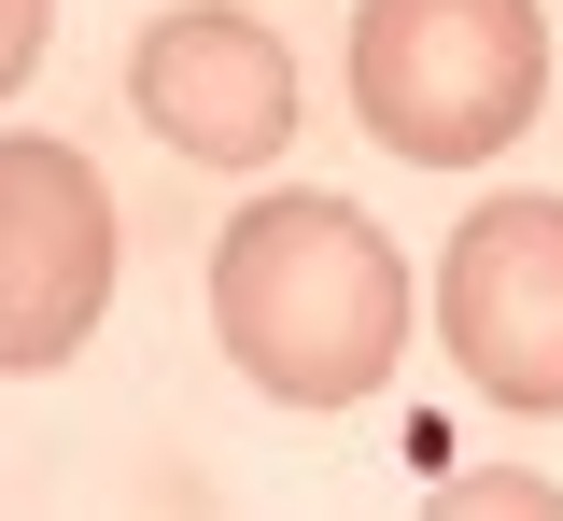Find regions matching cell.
I'll list each match as a JSON object with an SVG mask.
<instances>
[{"mask_svg": "<svg viewBox=\"0 0 563 521\" xmlns=\"http://www.w3.org/2000/svg\"><path fill=\"white\" fill-rule=\"evenodd\" d=\"M352 113L409 169H479L550 113L536 0H352Z\"/></svg>", "mask_w": 563, "mask_h": 521, "instance_id": "obj_2", "label": "cell"}, {"mask_svg": "<svg viewBox=\"0 0 563 521\" xmlns=\"http://www.w3.org/2000/svg\"><path fill=\"white\" fill-rule=\"evenodd\" d=\"M128 113L169 155H198V169H268L296 142V57H282L268 14L184 0V14H155L128 43Z\"/></svg>", "mask_w": 563, "mask_h": 521, "instance_id": "obj_5", "label": "cell"}, {"mask_svg": "<svg viewBox=\"0 0 563 521\" xmlns=\"http://www.w3.org/2000/svg\"><path fill=\"white\" fill-rule=\"evenodd\" d=\"M437 508L451 521H563V494L536 465H493V479H437Z\"/></svg>", "mask_w": 563, "mask_h": 521, "instance_id": "obj_6", "label": "cell"}, {"mask_svg": "<svg viewBox=\"0 0 563 521\" xmlns=\"http://www.w3.org/2000/svg\"><path fill=\"white\" fill-rule=\"evenodd\" d=\"M43 43H57V0H0V113L29 99V71H43Z\"/></svg>", "mask_w": 563, "mask_h": 521, "instance_id": "obj_7", "label": "cell"}, {"mask_svg": "<svg viewBox=\"0 0 563 521\" xmlns=\"http://www.w3.org/2000/svg\"><path fill=\"white\" fill-rule=\"evenodd\" d=\"M211 339L282 409H366L409 353V268L352 198L282 184L211 225Z\"/></svg>", "mask_w": 563, "mask_h": 521, "instance_id": "obj_1", "label": "cell"}, {"mask_svg": "<svg viewBox=\"0 0 563 521\" xmlns=\"http://www.w3.org/2000/svg\"><path fill=\"white\" fill-rule=\"evenodd\" d=\"M437 339L493 409L563 423V198H479L437 254Z\"/></svg>", "mask_w": 563, "mask_h": 521, "instance_id": "obj_4", "label": "cell"}, {"mask_svg": "<svg viewBox=\"0 0 563 521\" xmlns=\"http://www.w3.org/2000/svg\"><path fill=\"white\" fill-rule=\"evenodd\" d=\"M113 310V184L85 142L0 128V367H70Z\"/></svg>", "mask_w": 563, "mask_h": 521, "instance_id": "obj_3", "label": "cell"}]
</instances>
